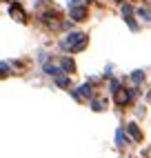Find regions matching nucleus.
Listing matches in <instances>:
<instances>
[{"mask_svg": "<svg viewBox=\"0 0 151 158\" xmlns=\"http://www.w3.org/2000/svg\"><path fill=\"white\" fill-rule=\"evenodd\" d=\"M64 47H69L71 51H80L87 47V36L84 34H69V38L64 40Z\"/></svg>", "mask_w": 151, "mask_h": 158, "instance_id": "1", "label": "nucleus"}, {"mask_svg": "<svg viewBox=\"0 0 151 158\" xmlns=\"http://www.w3.org/2000/svg\"><path fill=\"white\" fill-rule=\"evenodd\" d=\"M129 98H131V89H116V91H113L116 105H127Z\"/></svg>", "mask_w": 151, "mask_h": 158, "instance_id": "2", "label": "nucleus"}, {"mask_svg": "<svg viewBox=\"0 0 151 158\" xmlns=\"http://www.w3.org/2000/svg\"><path fill=\"white\" fill-rule=\"evenodd\" d=\"M87 7H73L71 9V18L73 20H87Z\"/></svg>", "mask_w": 151, "mask_h": 158, "instance_id": "3", "label": "nucleus"}, {"mask_svg": "<svg viewBox=\"0 0 151 158\" xmlns=\"http://www.w3.org/2000/svg\"><path fill=\"white\" fill-rule=\"evenodd\" d=\"M9 14H11L16 20H20V23L25 20V11H22V7H20V5H11V7H9Z\"/></svg>", "mask_w": 151, "mask_h": 158, "instance_id": "4", "label": "nucleus"}, {"mask_svg": "<svg viewBox=\"0 0 151 158\" xmlns=\"http://www.w3.org/2000/svg\"><path fill=\"white\" fill-rule=\"evenodd\" d=\"M127 131H129V136H131V138H133V140H138V143H140V140H142V131H140V129L136 127V125H133V123H129V127H127Z\"/></svg>", "mask_w": 151, "mask_h": 158, "instance_id": "5", "label": "nucleus"}, {"mask_svg": "<svg viewBox=\"0 0 151 158\" xmlns=\"http://www.w3.org/2000/svg\"><path fill=\"white\" fill-rule=\"evenodd\" d=\"M60 65H62V69L67 71V73H69V71H73V60H69V58H64Z\"/></svg>", "mask_w": 151, "mask_h": 158, "instance_id": "6", "label": "nucleus"}, {"mask_svg": "<svg viewBox=\"0 0 151 158\" xmlns=\"http://www.w3.org/2000/svg\"><path fill=\"white\" fill-rule=\"evenodd\" d=\"M140 16H142L145 20H149V16H151V11H149V9H140V11H138Z\"/></svg>", "mask_w": 151, "mask_h": 158, "instance_id": "7", "label": "nucleus"}, {"mask_svg": "<svg viewBox=\"0 0 151 158\" xmlns=\"http://www.w3.org/2000/svg\"><path fill=\"white\" fill-rule=\"evenodd\" d=\"M93 109H102V100H93Z\"/></svg>", "mask_w": 151, "mask_h": 158, "instance_id": "8", "label": "nucleus"}, {"mask_svg": "<svg viewBox=\"0 0 151 158\" xmlns=\"http://www.w3.org/2000/svg\"><path fill=\"white\" fill-rule=\"evenodd\" d=\"M116 2H122V0H116Z\"/></svg>", "mask_w": 151, "mask_h": 158, "instance_id": "9", "label": "nucleus"}]
</instances>
